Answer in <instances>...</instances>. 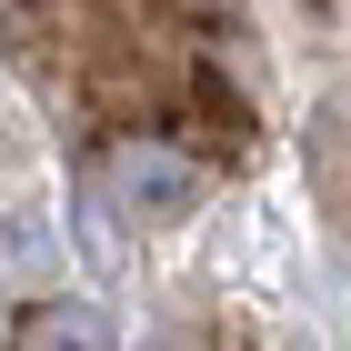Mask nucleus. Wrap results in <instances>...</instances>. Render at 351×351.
I'll return each instance as SVG.
<instances>
[{"label":"nucleus","mask_w":351,"mask_h":351,"mask_svg":"<svg viewBox=\"0 0 351 351\" xmlns=\"http://www.w3.org/2000/svg\"><path fill=\"white\" fill-rule=\"evenodd\" d=\"M121 211L131 221H181L191 211V171L171 161V151H151V141L121 151Z\"/></svg>","instance_id":"nucleus-1"},{"label":"nucleus","mask_w":351,"mask_h":351,"mask_svg":"<svg viewBox=\"0 0 351 351\" xmlns=\"http://www.w3.org/2000/svg\"><path fill=\"white\" fill-rule=\"evenodd\" d=\"M21 351H110V331H101V311L60 301V311H40V322H30V341H21Z\"/></svg>","instance_id":"nucleus-2"}]
</instances>
